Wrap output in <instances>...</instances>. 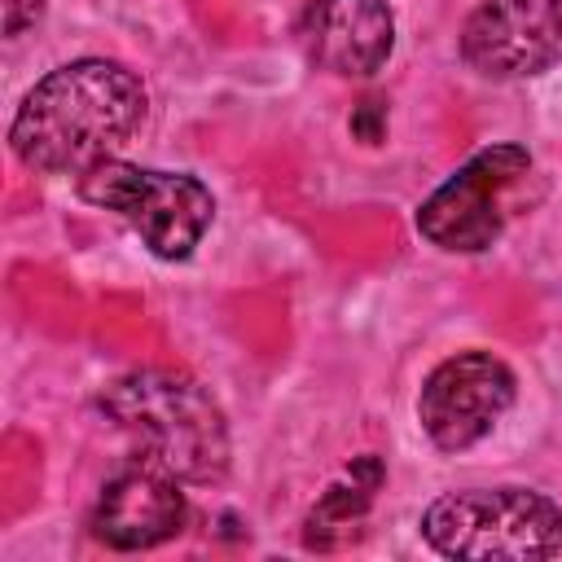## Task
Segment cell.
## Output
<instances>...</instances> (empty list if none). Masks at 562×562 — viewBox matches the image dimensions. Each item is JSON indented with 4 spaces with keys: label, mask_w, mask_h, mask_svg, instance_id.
I'll use <instances>...</instances> for the list:
<instances>
[{
    "label": "cell",
    "mask_w": 562,
    "mask_h": 562,
    "mask_svg": "<svg viewBox=\"0 0 562 562\" xmlns=\"http://www.w3.org/2000/svg\"><path fill=\"white\" fill-rule=\"evenodd\" d=\"M514 400H518V373L496 351L470 347L439 360L422 378L417 422L439 452H465L496 430V422L509 413Z\"/></svg>",
    "instance_id": "6"
},
{
    "label": "cell",
    "mask_w": 562,
    "mask_h": 562,
    "mask_svg": "<svg viewBox=\"0 0 562 562\" xmlns=\"http://www.w3.org/2000/svg\"><path fill=\"white\" fill-rule=\"evenodd\" d=\"M44 0H4V40H18L26 26H35Z\"/></svg>",
    "instance_id": "11"
},
{
    "label": "cell",
    "mask_w": 562,
    "mask_h": 562,
    "mask_svg": "<svg viewBox=\"0 0 562 562\" xmlns=\"http://www.w3.org/2000/svg\"><path fill=\"white\" fill-rule=\"evenodd\" d=\"M75 189L88 206L119 215L140 237V246L162 263L189 259L215 220V193L198 176L140 167L119 154L75 176Z\"/></svg>",
    "instance_id": "4"
},
{
    "label": "cell",
    "mask_w": 562,
    "mask_h": 562,
    "mask_svg": "<svg viewBox=\"0 0 562 562\" xmlns=\"http://www.w3.org/2000/svg\"><path fill=\"white\" fill-rule=\"evenodd\" d=\"M299 44L334 79H373L395 53V13L386 0H303Z\"/></svg>",
    "instance_id": "9"
},
{
    "label": "cell",
    "mask_w": 562,
    "mask_h": 562,
    "mask_svg": "<svg viewBox=\"0 0 562 562\" xmlns=\"http://www.w3.org/2000/svg\"><path fill=\"white\" fill-rule=\"evenodd\" d=\"M531 176V149L496 140L470 154L413 215L417 233L443 255H483L501 241L509 193Z\"/></svg>",
    "instance_id": "5"
},
{
    "label": "cell",
    "mask_w": 562,
    "mask_h": 562,
    "mask_svg": "<svg viewBox=\"0 0 562 562\" xmlns=\"http://www.w3.org/2000/svg\"><path fill=\"white\" fill-rule=\"evenodd\" d=\"M457 53L492 83L536 79L562 61V0H479L461 22Z\"/></svg>",
    "instance_id": "7"
},
{
    "label": "cell",
    "mask_w": 562,
    "mask_h": 562,
    "mask_svg": "<svg viewBox=\"0 0 562 562\" xmlns=\"http://www.w3.org/2000/svg\"><path fill=\"white\" fill-rule=\"evenodd\" d=\"M97 413L180 483H224L233 461L228 417L198 378L158 364L127 369L97 391Z\"/></svg>",
    "instance_id": "2"
},
{
    "label": "cell",
    "mask_w": 562,
    "mask_h": 562,
    "mask_svg": "<svg viewBox=\"0 0 562 562\" xmlns=\"http://www.w3.org/2000/svg\"><path fill=\"white\" fill-rule=\"evenodd\" d=\"M184 522H189V501L180 492V479L140 452L101 483L88 514L92 540L114 553H140L167 544L171 536L184 531Z\"/></svg>",
    "instance_id": "8"
},
{
    "label": "cell",
    "mask_w": 562,
    "mask_h": 562,
    "mask_svg": "<svg viewBox=\"0 0 562 562\" xmlns=\"http://www.w3.org/2000/svg\"><path fill=\"white\" fill-rule=\"evenodd\" d=\"M149 92L114 57H75L26 88L9 123V149L40 176H83L114 158L145 123Z\"/></svg>",
    "instance_id": "1"
},
{
    "label": "cell",
    "mask_w": 562,
    "mask_h": 562,
    "mask_svg": "<svg viewBox=\"0 0 562 562\" xmlns=\"http://www.w3.org/2000/svg\"><path fill=\"white\" fill-rule=\"evenodd\" d=\"M422 540L465 562H544L562 553V505L522 483L461 487L422 509Z\"/></svg>",
    "instance_id": "3"
},
{
    "label": "cell",
    "mask_w": 562,
    "mask_h": 562,
    "mask_svg": "<svg viewBox=\"0 0 562 562\" xmlns=\"http://www.w3.org/2000/svg\"><path fill=\"white\" fill-rule=\"evenodd\" d=\"M382 479H386V465H382L378 452L356 457L321 492V501L303 518V544L307 549H334L342 540H356L360 536V522H364V514H369V505H373V496L382 487Z\"/></svg>",
    "instance_id": "10"
}]
</instances>
